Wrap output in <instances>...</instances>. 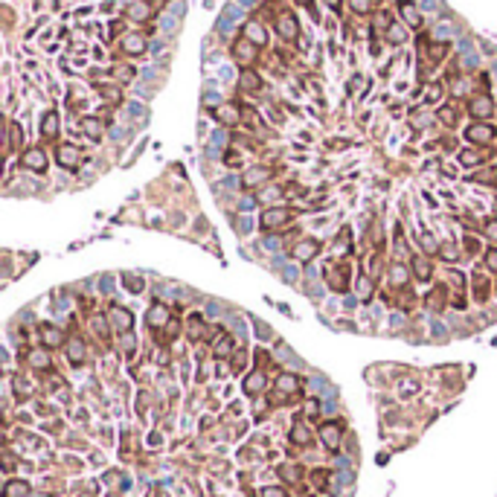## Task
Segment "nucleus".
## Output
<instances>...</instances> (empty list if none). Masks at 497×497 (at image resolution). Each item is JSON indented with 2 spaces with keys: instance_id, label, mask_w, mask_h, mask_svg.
I'll list each match as a JSON object with an SVG mask.
<instances>
[{
  "instance_id": "obj_32",
  "label": "nucleus",
  "mask_w": 497,
  "mask_h": 497,
  "mask_svg": "<svg viewBox=\"0 0 497 497\" xmlns=\"http://www.w3.org/2000/svg\"><path fill=\"white\" fill-rule=\"evenodd\" d=\"M131 15H134V17H145V15H148V6H145V3H134V6H131Z\"/></svg>"
},
{
  "instance_id": "obj_1",
  "label": "nucleus",
  "mask_w": 497,
  "mask_h": 497,
  "mask_svg": "<svg viewBox=\"0 0 497 497\" xmlns=\"http://www.w3.org/2000/svg\"><path fill=\"white\" fill-rule=\"evenodd\" d=\"M55 160H58V166H61V169H70V172H76V169L84 163V151H81L79 145H58V151H55Z\"/></svg>"
},
{
  "instance_id": "obj_35",
  "label": "nucleus",
  "mask_w": 497,
  "mask_h": 497,
  "mask_svg": "<svg viewBox=\"0 0 497 497\" xmlns=\"http://www.w3.org/2000/svg\"><path fill=\"white\" fill-rule=\"evenodd\" d=\"M486 265L492 268V271H497V250H489L486 253Z\"/></svg>"
},
{
  "instance_id": "obj_6",
  "label": "nucleus",
  "mask_w": 497,
  "mask_h": 497,
  "mask_svg": "<svg viewBox=\"0 0 497 497\" xmlns=\"http://www.w3.org/2000/svg\"><path fill=\"white\" fill-rule=\"evenodd\" d=\"M41 340H44V346L47 349H58V346H64V332L58 329V326H52V323H44L41 326Z\"/></svg>"
},
{
  "instance_id": "obj_31",
  "label": "nucleus",
  "mask_w": 497,
  "mask_h": 497,
  "mask_svg": "<svg viewBox=\"0 0 497 497\" xmlns=\"http://www.w3.org/2000/svg\"><path fill=\"white\" fill-rule=\"evenodd\" d=\"M143 285H145V282H143V279H137V276H128V279H125V288H128V291H134V294H137V291H143Z\"/></svg>"
},
{
  "instance_id": "obj_30",
  "label": "nucleus",
  "mask_w": 497,
  "mask_h": 497,
  "mask_svg": "<svg viewBox=\"0 0 497 497\" xmlns=\"http://www.w3.org/2000/svg\"><path fill=\"white\" fill-rule=\"evenodd\" d=\"M439 253H442V256H445L448 262H457V259H460V256H457V247H454V244H442V247H439Z\"/></svg>"
},
{
  "instance_id": "obj_27",
  "label": "nucleus",
  "mask_w": 497,
  "mask_h": 497,
  "mask_svg": "<svg viewBox=\"0 0 497 497\" xmlns=\"http://www.w3.org/2000/svg\"><path fill=\"white\" fill-rule=\"evenodd\" d=\"M279 387L291 393V390H297V387H300V381H297L294 375H288V372H285V375H279Z\"/></svg>"
},
{
  "instance_id": "obj_20",
  "label": "nucleus",
  "mask_w": 497,
  "mask_h": 497,
  "mask_svg": "<svg viewBox=\"0 0 497 497\" xmlns=\"http://www.w3.org/2000/svg\"><path fill=\"white\" fill-rule=\"evenodd\" d=\"M492 108H495V105H492L489 96H477V99L471 102V113H474V116H489Z\"/></svg>"
},
{
  "instance_id": "obj_26",
  "label": "nucleus",
  "mask_w": 497,
  "mask_h": 497,
  "mask_svg": "<svg viewBox=\"0 0 497 497\" xmlns=\"http://www.w3.org/2000/svg\"><path fill=\"white\" fill-rule=\"evenodd\" d=\"M81 125H84V131H87V134H90L93 140H99V137H102V125H99L96 119H84Z\"/></svg>"
},
{
  "instance_id": "obj_19",
  "label": "nucleus",
  "mask_w": 497,
  "mask_h": 497,
  "mask_svg": "<svg viewBox=\"0 0 497 497\" xmlns=\"http://www.w3.org/2000/svg\"><path fill=\"white\" fill-rule=\"evenodd\" d=\"M122 49H125V52H131V55H140V52L145 49V41H143L140 35H125V41H122Z\"/></svg>"
},
{
  "instance_id": "obj_34",
  "label": "nucleus",
  "mask_w": 497,
  "mask_h": 497,
  "mask_svg": "<svg viewBox=\"0 0 497 497\" xmlns=\"http://www.w3.org/2000/svg\"><path fill=\"white\" fill-rule=\"evenodd\" d=\"M9 128H12V145H20V125H15V122H12Z\"/></svg>"
},
{
  "instance_id": "obj_28",
  "label": "nucleus",
  "mask_w": 497,
  "mask_h": 497,
  "mask_svg": "<svg viewBox=\"0 0 497 497\" xmlns=\"http://www.w3.org/2000/svg\"><path fill=\"white\" fill-rule=\"evenodd\" d=\"M352 3V9L358 12V15H367L369 9H372V0H349Z\"/></svg>"
},
{
  "instance_id": "obj_40",
  "label": "nucleus",
  "mask_w": 497,
  "mask_h": 497,
  "mask_svg": "<svg viewBox=\"0 0 497 497\" xmlns=\"http://www.w3.org/2000/svg\"><path fill=\"white\" fill-rule=\"evenodd\" d=\"M300 3H305V6H308V3H311V0H300Z\"/></svg>"
},
{
  "instance_id": "obj_2",
  "label": "nucleus",
  "mask_w": 497,
  "mask_h": 497,
  "mask_svg": "<svg viewBox=\"0 0 497 497\" xmlns=\"http://www.w3.org/2000/svg\"><path fill=\"white\" fill-rule=\"evenodd\" d=\"M291 221V209H282V207H271V209H265L262 212V218H259V224H262V230H276V227H285Z\"/></svg>"
},
{
  "instance_id": "obj_12",
  "label": "nucleus",
  "mask_w": 497,
  "mask_h": 497,
  "mask_svg": "<svg viewBox=\"0 0 497 497\" xmlns=\"http://www.w3.org/2000/svg\"><path fill=\"white\" fill-rule=\"evenodd\" d=\"M253 55H256V49H253V41H247V38L236 41V58H239L241 64H250V61H253Z\"/></svg>"
},
{
  "instance_id": "obj_37",
  "label": "nucleus",
  "mask_w": 497,
  "mask_h": 497,
  "mask_svg": "<svg viewBox=\"0 0 497 497\" xmlns=\"http://www.w3.org/2000/svg\"><path fill=\"white\" fill-rule=\"evenodd\" d=\"M390 41H404V32L399 26H390Z\"/></svg>"
},
{
  "instance_id": "obj_14",
  "label": "nucleus",
  "mask_w": 497,
  "mask_h": 497,
  "mask_svg": "<svg viewBox=\"0 0 497 497\" xmlns=\"http://www.w3.org/2000/svg\"><path fill=\"white\" fill-rule=\"evenodd\" d=\"M244 38H247V41H253V44H259V47L268 41V35H265L262 23H256V20H250V23L244 26Z\"/></svg>"
},
{
  "instance_id": "obj_18",
  "label": "nucleus",
  "mask_w": 497,
  "mask_h": 497,
  "mask_svg": "<svg viewBox=\"0 0 497 497\" xmlns=\"http://www.w3.org/2000/svg\"><path fill=\"white\" fill-rule=\"evenodd\" d=\"M212 352H215V358H227L230 352H233V337L230 335H218V340H215V346H212Z\"/></svg>"
},
{
  "instance_id": "obj_29",
  "label": "nucleus",
  "mask_w": 497,
  "mask_h": 497,
  "mask_svg": "<svg viewBox=\"0 0 497 497\" xmlns=\"http://www.w3.org/2000/svg\"><path fill=\"white\" fill-rule=\"evenodd\" d=\"M460 160H463V166H477V163H480V154H474V151H463V154H460Z\"/></svg>"
},
{
  "instance_id": "obj_5",
  "label": "nucleus",
  "mask_w": 497,
  "mask_h": 497,
  "mask_svg": "<svg viewBox=\"0 0 497 497\" xmlns=\"http://www.w3.org/2000/svg\"><path fill=\"white\" fill-rule=\"evenodd\" d=\"M20 163L29 169V172H47V154L41 151V148H26L23 151V157H20Z\"/></svg>"
},
{
  "instance_id": "obj_22",
  "label": "nucleus",
  "mask_w": 497,
  "mask_h": 497,
  "mask_svg": "<svg viewBox=\"0 0 497 497\" xmlns=\"http://www.w3.org/2000/svg\"><path fill=\"white\" fill-rule=\"evenodd\" d=\"M390 282H393L396 288H404V285H407V268H404V265H393V268H390Z\"/></svg>"
},
{
  "instance_id": "obj_13",
  "label": "nucleus",
  "mask_w": 497,
  "mask_h": 497,
  "mask_svg": "<svg viewBox=\"0 0 497 497\" xmlns=\"http://www.w3.org/2000/svg\"><path fill=\"white\" fill-rule=\"evenodd\" d=\"M26 364H29L32 369H47V367H49V352H47V349H32V352L26 355Z\"/></svg>"
},
{
  "instance_id": "obj_21",
  "label": "nucleus",
  "mask_w": 497,
  "mask_h": 497,
  "mask_svg": "<svg viewBox=\"0 0 497 497\" xmlns=\"http://www.w3.org/2000/svg\"><path fill=\"white\" fill-rule=\"evenodd\" d=\"M268 177H271V169H250V172L244 175L241 183H244V186H253V183H265Z\"/></svg>"
},
{
  "instance_id": "obj_36",
  "label": "nucleus",
  "mask_w": 497,
  "mask_h": 497,
  "mask_svg": "<svg viewBox=\"0 0 497 497\" xmlns=\"http://www.w3.org/2000/svg\"><path fill=\"white\" fill-rule=\"evenodd\" d=\"M486 233H489V236H492V239L497 241V218H492V221H486Z\"/></svg>"
},
{
  "instance_id": "obj_9",
  "label": "nucleus",
  "mask_w": 497,
  "mask_h": 497,
  "mask_svg": "<svg viewBox=\"0 0 497 497\" xmlns=\"http://www.w3.org/2000/svg\"><path fill=\"white\" fill-rule=\"evenodd\" d=\"M276 29H279V35H282V38H288V41H294V38H297V32H300V29H297V17H294V15H288V12H285V15H279Z\"/></svg>"
},
{
  "instance_id": "obj_7",
  "label": "nucleus",
  "mask_w": 497,
  "mask_h": 497,
  "mask_svg": "<svg viewBox=\"0 0 497 497\" xmlns=\"http://www.w3.org/2000/svg\"><path fill=\"white\" fill-rule=\"evenodd\" d=\"M349 268L346 265H340V268H329L326 271V279H329V285L335 288V291H346L349 288Z\"/></svg>"
},
{
  "instance_id": "obj_8",
  "label": "nucleus",
  "mask_w": 497,
  "mask_h": 497,
  "mask_svg": "<svg viewBox=\"0 0 497 497\" xmlns=\"http://www.w3.org/2000/svg\"><path fill=\"white\" fill-rule=\"evenodd\" d=\"M145 323H148L151 329H160V326H169V308H166L163 303H154V305L148 308V314H145Z\"/></svg>"
},
{
  "instance_id": "obj_38",
  "label": "nucleus",
  "mask_w": 497,
  "mask_h": 497,
  "mask_svg": "<svg viewBox=\"0 0 497 497\" xmlns=\"http://www.w3.org/2000/svg\"><path fill=\"white\" fill-rule=\"evenodd\" d=\"M189 329H192V337H198L201 335V317H192V326Z\"/></svg>"
},
{
  "instance_id": "obj_16",
  "label": "nucleus",
  "mask_w": 497,
  "mask_h": 497,
  "mask_svg": "<svg viewBox=\"0 0 497 497\" xmlns=\"http://www.w3.org/2000/svg\"><path fill=\"white\" fill-rule=\"evenodd\" d=\"M413 273H416L422 282H428L431 273H433V268H431V262H428L425 256H413Z\"/></svg>"
},
{
  "instance_id": "obj_39",
  "label": "nucleus",
  "mask_w": 497,
  "mask_h": 497,
  "mask_svg": "<svg viewBox=\"0 0 497 497\" xmlns=\"http://www.w3.org/2000/svg\"><path fill=\"white\" fill-rule=\"evenodd\" d=\"M329 6H335V9H337V6H340V0H329Z\"/></svg>"
},
{
  "instance_id": "obj_23",
  "label": "nucleus",
  "mask_w": 497,
  "mask_h": 497,
  "mask_svg": "<svg viewBox=\"0 0 497 497\" xmlns=\"http://www.w3.org/2000/svg\"><path fill=\"white\" fill-rule=\"evenodd\" d=\"M239 84H241V90H259V87H262L259 76H253L250 70H244V73H241V81H239Z\"/></svg>"
},
{
  "instance_id": "obj_17",
  "label": "nucleus",
  "mask_w": 497,
  "mask_h": 497,
  "mask_svg": "<svg viewBox=\"0 0 497 497\" xmlns=\"http://www.w3.org/2000/svg\"><path fill=\"white\" fill-rule=\"evenodd\" d=\"M215 116H218V122H224V125H236V122H239V108L221 105V108L215 111Z\"/></svg>"
},
{
  "instance_id": "obj_3",
  "label": "nucleus",
  "mask_w": 497,
  "mask_h": 497,
  "mask_svg": "<svg viewBox=\"0 0 497 497\" xmlns=\"http://www.w3.org/2000/svg\"><path fill=\"white\" fill-rule=\"evenodd\" d=\"M108 323H111L116 332L128 335L131 326H134V314H131L128 308H122V305H111V308H108Z\"/></svg>"
},
{
  "instance_id": "obj_33",
  "label": "nucleus",
  "mask_w": 497,
  "mask_h": 497,
  "mask_svg": "<svg viewBox=\"0 0 497 497\" xmlns=\"http://www.w3.org/2000/svg\"><path fill=\"white\" fill-rule=\"evenodd\" d=\"M323 439H329V445H332V448H335V445H337V428H335V425H332V428H329V431H323Z\"/></svg>"
},
{
  "instance_id": "obj_11",
  "label": "nucleus",
  "mask_w": 497,
  "mask_h": 497,
  "mask_svg": "<svg viewBox=\"0 0 497 497\" xmlns=\"http://www.w3.org/2000/svg\"><path fill=\"white\" fill-rule=\"evenodd\" d=\"M399 9H401V17L407 20V26H422V15H419V9H416L410 0H401Z\"/></svg>"
},
{
  "instance_id": "obj_15",
  "label": "nucleus",
  "mask_w": 497,
  "mask_h": 497,
  "mask_svg": "<svg viewBox=\"0 0 497 497\" xmlns=\"http://www.w3.org/2000/svg\"><path fill=\"white\" fill-rule=\"evenodd\" d=\"M41 134H44V137H49V140L58 134V116H55V111L44 113V119H41Z\"/></svg>"
},
{
  "instance_id": "obj_4",
  "label": "nucleus",
  "mask_w": 497,
  "mask_h": 497,
  "mask_svg": "<svg viewBox=\"0 0 497 497\" xmlns=\"http://www.w3.org/2000/svg\"><path fill=\"white\" fill-rule=\"evenodd\" d=\"M317 253H320V241H317V239H303V241H297L294 250H291V256H294L297 262H311Z\"/></svg>"
},
{
  "instance_id": "obj_24",
  "label": "nucleus",
  "mask_w": 497,
  "mask_h": 497,
  "mask_svg": "<svg viewBox=\"0 0 497 497\" xmlns=\"http://www.w3.org/2000/svg\"><path fill=\"white\" fill-rule=\"evenodd\" d=\"M67 358H70L73 364H81V361H84V346H81V340H70Z\"/></svg>"
},
{
  "instance_id": "obj_25",
  "label": "nucleus",
  "mask_w": 497,
  "mask_h": 497,
  "mask_svg": "<svg viewBox=\"0 0 497 497\" xmlns=\"http://www.w3.org/2000/svg\"><path fill=\"white\" fill-rule=\"evenodd\" d=\"M262 387H265V375H262V372L247 375V381H244V390H247V393H259Z\"/></svg>"
},
{
  "instance_id": "obj_10",
  "label": "nucleus",
  "mask_w": 497,
  "mask_h": 497,
  "mask_svg": "<svg viewBox=\"0 0 497 497\" xmlns=\"http://www.w3.org/2000/svg\"><path fill=\"white\" fill-rule=\"evenodd\" d=\"M492 137H495V128L492 125H483V122L480 125H471L465 131V140H471V143H489Z\"/></svg>"
}]
</instances>
